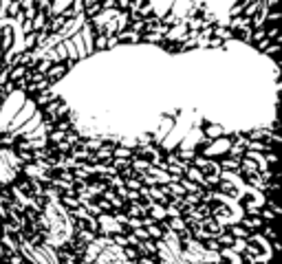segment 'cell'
I'll use <instances>...</instances> for the list:
<instances>
[{
  "instance_id": "6da1fadb",
  "label": "cell",
  "mask_w": 282,
  "mask_h": 264,
  "mask_svg": "<svg viewBox=\"0 0 282 264\" xmlns=\"http://www.w3.org/2000/svg\"><path fill=\"white\" fill-rule=\"evenodd\" d=\"M40 227H42L44 245L47 247H62L73 240V218L60 205V200H47L40 211Z\"/></svg>"
},
{
  "instance_id": "7a4b0ae2",
  "label": "cell",
  "mask_w": 282,
  "mask_h": 264,
  "mask_svg": "<svg viewBox=\"0 0 282 264\" xmlns=\"http://www.w3.org/2000/svg\"><path fill=\"white\" fill-rule=\"evenodd\" d=\"M20 172H22V165H20L16 152L9 148H0V185L13 183Z\"/></svg>"
},
{
  "instance_id": "3957f363",
  "label": "cell",
  "mask_w": 282,
  "mask_h": 264,
  "mask_svg": "<svg viewBox=\"0 0 282 264\" xmlns=\"http://www.w3.org/2000/svg\"><path fill=\"white\" fill-rule=\"evenodd\" d=\"M20 253H22V260H29L31 264H60L53 249L47 245L35 247L31 242H22L20 245Z\"/></svg>"
},
{
  "instance_id": "277c9868",
  "label": "cell",
  "mask_w": 282,
  "mask_h": 264,
  "mask_svg": "<svg viewBox=\"0 0 282 264\" xmlns=\"http://www.w3.org/2000/svg\"><path fill=\"white\" fill-rule=\"evenodd\" d=\"M38 113V108H35V104H33V99H27L22 104V108L16 113V117H13V121L9 124V128H7V134H11V132H16L18 128H22L24 126V121H29L31 117Z\"/></svg>"
},
{
  "instance_id": "5b68a950",
  "label": "cell",
  "mask_w": 282,
  "mask_h": 264,
  "mask_svg": "<svg viewBox=\"0 0 282 264\" xmlns=\"http://www.w3.org/2000/svg\"><path fill=\"white\" fill-rule=\"evenodd\" d=\"M205 143H209L207 139L203 136V132H201V128H196L194 126L192 130L188 132L186 136H183V141L179 143V150H188V152H194L198 148V145H205Z\"/></svg>"
},
{
  "instance_id": "8992f818",
  "label": "cell",
  "mask_w": 282,
  "mask_h": 264,
  "mask_svg": "<svg viewBox=\"0 0 282 264\" xmlns=\"http://www.w3.org/2000/svg\"><path fill=\"white\" fill-rule=\"evenodd\" d=\"M97 225H99V233H104V238H110L112 233H124V227L115 220L112 216H106V214H99L97 216Z\"/></svg>"
},
{
  "instance_id": "52a82bcc",
  "label": "cell",
  "mask_w": 282,
  "mask_h": 264,
  "mask_svg": "<svg viewBox=\"0 0 282 264\" xmlns=\"http://www.w3.org/2000/svg\"><path fill=\"white\" fill-rule=\"evenodd\" d=\"M229 148H232V141L227 139V136H220V139H216L212 145H207V148L203 150V159H207V156H220L225 154V152H229Z\"/></svg>"
},
{
  "instance_id": "ba28073f",
  "label": "cell",
  "mask_w": 282,
  "mask_h": 264,
  "mask_svg": "<svg viewBox=\"0 0 282 264\" xmlns=\"http://www.w3.org/2000/svg\"><path fill=\"white\" fill-rule=\"evenodd\" d=\"M172 117H161V119H159V130H152L150 134H152V143H161L163 139H166L168 134H170V130H172Z\"/></svg>"
},
{
  "instance_id": "9c48e42d",
  "label": "cell",
  "mask_w": 282,
  "mask_h": 264,
  "mask_svg": "<svg viewBox=\"0 0 282 264\" xmlns=\"http://www.w3.org/2000/svg\"><path fill=\"white\" fill-rule=\"evenodd\" d=\"M166 38L170 40V42H186V40L189 38V29L186 22H179L177 27H170L166 33Z\"/></svg>"
},
{
  "instance_id": "30bf717a",
  "label": "cell",
  "mask_w": 282,
  "mask_h": 264,
  "mask_svg": "<svg viewBox=\"0 0 282 264\" xmlns=\"http://www.w3.org/2000/svg\"><path fill=\"white\" fill-rule=\"evenodd\" d=\"M66 73H69V66H66V64H53L49 68V73L44 75V79L53 86V84H58L62 77H66Z\"/></svg>"
},
{
  "instance_id": "8fae6325",
  "label": "cell",
  "mask_w": 282,
  "mask_h": 264,
  "mask_svg": "<svg viewBox=\"0 0 282 264\" xmlns=\"http://www.w3.org/2000/svg\"><path fill=\"white\" fill-rule=\"evenodd\" d=\"M201 132L205 139L209 141V139H220L225 134V128L220 124H205V128H201Z\"/></svg>"
},
{
  "instance_id": "7c38bea8",
  "label": "cell",
  "mask_w": 282,
  "mask_h": 264,
  "mask_svg": "<svg viewBox=\"0 0 282 264\" xmlns=\"http://www.w3.org/2000/svg\"><path fill=\"white\" fill-rule=\"evenodd\" d=\"M186 179H188V181H192L194 185H198L201 190H203V187H207V185H205V174H203L201 170H196V167H188Z\"/></svg>"
},
{
  "instance_id": "4fadbf2b",
  "label": "cell",
  "mask_w": 282,
  "mask_h": 264,
  "mask_svg": "<svg viewBox=\"0 0 282 264\" xmlns=\"http://www.w3.org/2000/svg\"><path fill=\"white\" fill-rule=\"evenodd\" d=\"M117 40H119V42H128V44H139L141 42V35L135 33V31H128V29H124V31L117 33Z\"/></svg>"
},
{
  "instance_id": "5bb4252c",
  "label": "cell",
  "mask_w": 282,
  "mask_h": 264,
  "mask_svg": "<svg viewBox=\"0 0 282 264\" xmlns=\"http://www.w3.org/2000/svg\"><path fill=\"white\" fill-rule=\"evenodd\" d=\"M220 172H238V167H240V161L238 159H229V156H225V159H220Z\"/></svg>"
},
{
  "instance_id": "9a60e30c",
  "label": "cell",
  "mask_w": 282,
  "mask_h": 264,
  "mask_svg": "<svg viewBox=\"0 0 282 264\" xmlns=\"http://www.w3.org/2000/svg\"><path fill=\"white\" fill-rule=\"evenodd\" d=\"M148 211H150V218H152V220H163V218H166V207H163V205H159V202H152V205H150V209H148Z\"/></svg>"
},
{
  "instance_id": "2e32d148",
  "label": "cell",
  "mask_w": 282,
  "mask_h": 264,
  "mask_svg": "<svg viewBox=\"0 0 282 264\" xmlns=\"http://www.w3.org/2000/svg\"><path fill=\"white\" fill-rule=\"evenodd\" d=\"M229 236H232L234 240H247V238H249V231L243 229V227H238V225H234L232 229H229Z\"/></svg>"
},
{
  "instance_id": "e0dca14e",
  "label": "cell",
  "mask_w": 282,
  "mask_h": 264,
  "mask_svg": "<svg viewBox=\"0 0 282 264\" xmlns=\"http://www.w3.org/2000/svg\"><path fill=\"white\" fill-rule=\"evenodd\" d=\"M212 35H216V38L223 42V40H229V38H234V33L229 31V29H225V27H214L212 29Z\"/></svg>"
},
{
  "instance_id": "ac0fdd59",
  "label": "cell",
  "mask_w": 282,
  "mask_h": 264,
  "mask_svg": "<svg viewBox=\"0 0 282 264\" xmlns=\"http://www.w3.org/2000/svg\"><path fill=\"white\" fill-rule=\"evenodd\" d=\"M240 220H243V225L247 227V229H258V227H265V222L260 220V218H247V216H243Z\"/></svg>"
},
{
  "instance_id": "d6986e66",
  "label": "cell",
  "mask_w": 282,
  "mask_h": 264,
  "mask_svg": "<svg viewBox=\"0 0 282 264\" xmlns=\"http://www.w3.org/2000/svg\"><path fill=\"white\" fill-rule=\"evenodd\" d=\"M130 156H132V152H130V150H126V148H117V150H112V159L130 161Z\"/></svg>"
},
{
  "instance_id": "ffe728a7",
  "label": "cell",
  "mask_w": 282,
  "mask_h": 264,
  "mask_svg": "<svg viewBox=\"0 0 282 264\" xmlns=\"http://www.w3.org/2000/svg\"><path fill=\"white\" fill-rule=\"evenodd\" d=\"M216 242H218V247H223V245H229V247H232V245H234V238L229 236V231H223V233H220V236L216 238Z\"/></svg>"
},
{
  "instance_id": "44dd1931",
  "label": "cell",
  "mask_w": 282,
  "mask_h": 264,
  "mask_svg": "<svg viewBox=\"0 0 282 264\" xmlns=\"http://www.w3.org/2000/svg\"><path fill=\"white\" fill-rule=\"evenodd\" d=\"M166 229H168V227H166ZM166 229H159V227H155V225H152V227H148V238H150V240H152V238H163V233H166Z\"/></svg>"
},
{
  "instance_id": "7402d4cb",
  "label": "cell",
  "mask_w": 282,
  "mask_h": 264,
  "mask_svg": "<svg viewBox=\"0 0 282 264\" xmlns=\"http://www.w3.org/2000/svg\"><path fill=\"white\" fill-rule=\"evenodd\" d=\"M263 231H265V236L269 238L271 242H276V225H274V222H269L267 227H263Z\"/></svg>"
},
{
  "instance_id": "603a6c76",
  "label": "cell",
  "mask_w": 282,
  "mask_h": 264,
  "mask_svg": "<svg viewBox=\"0 0 282 264\" xmlns=\"http://www.w3.org/2000/svg\"><path fill=\"white\" fill-rule=\"evenodd\" d=\"M51 66H53V64H51L49 60H42V62H40V66H38V70H35V73H40V75H47Z\"/></svg>"
},
{
  "instance_id": "cb8c5ba5",
  "label": "cell",
  "mask_w": 282,
  "mask_h": 264,
  "mask_svg": "<svg viewBox=\"0 0 282 264\" xmlns=\"http://www.w3.org/2000/svg\"><path fill=\"white\" fill-rule=\"evenodd\" d=\"M69 150H73V145H69L66 141H62V143H55V145H53V152H69Z\"/></svg>"
},
{
  "instance_id": "d4e9b609",
  "label": "cell",
  "mask_w": 282,
  "mask_h": 264,
  "mask_svg": "<svg viewBox=\"0 0 282 264\" xmlns=\"http://www.w3.org/2000/svg\"><path fill=\"white\" fill-rule=\"evenodd\" d=\"M143 29H146V22H143V20H132V29H130V31L139 33V31H143Z\"/></svg>"
},
{
  "instance_id": "484cf974",
  "label": "cell",
  "mask_w": 282,
  "mask_h": 264,
  "mask_svg": "<svg viewBox=\"0 0 282 264\" xmlns=\"http://www.w3.org/2000/svg\"><path fill=\"white\" fill-rule=\"evenodd\" d=\"M132 236H135L139 242H141V240H143V242L150 240V238H148V231H146V229H135V233H132Z\"/></svg>"
},
{
  "instance_id": "4316f807",
  "label": "cell",
  "mask_w": 282,
  "mask_h": 264,
  "mask_svg": "<svg viewBox=\"0 0 282 264\" xmlns=\"http://www.w3.org/2000/svg\"><path fill=\"white\" fill-rule=\"evenodd\" d=\"M110 187H112V190H119V187H124V179H121V176H112V179H110Z\"/></svg>"
},
{
  "instance_id": "83f0119b",
  "label": "cell",
  "mask_w": 282,
  "mask_h": 264,
  "mask_svg": "<svg viewBox=\"0 0 282 264\" xmlns=\"http://www.w3.org/2000/svg\"><path fill=\"white\" fill-rule=\"evenodd\" d=\"M104 198H106V202H112L117 198V194H115V190H106L104 192Z\"/></svg>"
},
{
  "instance_id": "f1b7e54d",
  "label": "cell",
  "mask_w": 282,
  "mask_h": 264,
  "mask_svg": "<svg viewBox=\"0 0 282 264\" xmlns=\"http://www.w3.org/2000/svg\"><path fill=\"white\" fill-rule=\"evenodd\" d=\"M93 47L97 49H106V38H101V35H97V40H95V44Z\"/></svg>"
}]
</instances>
